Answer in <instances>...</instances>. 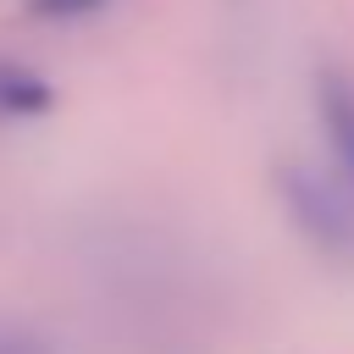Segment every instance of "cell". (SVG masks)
<instances>
[{
  "label": "cell",
  "instance_id": "2",
  "mask_svg": "<svg viewBox=\"0 0 354 354\" xmlns=\"http://www.w3.org/2000/svg\"><path fill=\"white\" fill-rule=\"evenodd\" d=\"M315 111H321L337 177L354 188V77H343L337 66H321V77H315Z\"/></svg>",
  "mask_w": 354,
  "mask_h": 354
},
{
  "label": "cell",
  "instance_id": "1",
  "mask_svg": "<svg viewBox=\"0 0 354 354\" xmlns=\"http://www.w3.org/2000/svg\"><path fill=\"white\" fill-rule=\"evenodd\" d=\"M282 199L293 227L332 260H354V188L348 183H326L304 166L282 171Z\"/></svg>",
  "mask_w": 354,
  "mask_h": 354
}]
</instances>
